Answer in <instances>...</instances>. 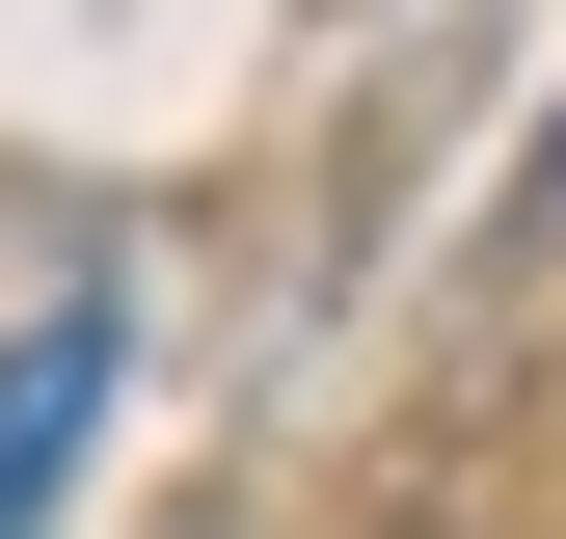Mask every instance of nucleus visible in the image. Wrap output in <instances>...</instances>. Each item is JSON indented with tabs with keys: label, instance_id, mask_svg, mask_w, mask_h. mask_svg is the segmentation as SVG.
I'll return each mask as SVG.
<instances>
[{
	"label": "nucleus",
	"instance_id": "obj_1",
	"mask_svg": "<svg viewBox=\"0 0 566 539\" xmlns=\"http://www.w3.org/2000/svg\"><path fill=\"white\" fill-rule=\"evenodd\" d=\"M108 378H135V297H108V270L0 324V539H54V486H82V432H108Z\"/></svg>",
	"mask_w": 566,
	"mask_h": 539
}]
</instances>
